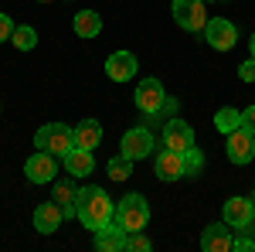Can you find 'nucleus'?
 <instances>
[{
  "label": "nucleus",
  "instance_id": "obj_1",
  "mask_svg": "<svg viewBox=\"0 0 255 252\" xmlns=\"http://www.w3.org/2000/svg\"><path fill=\"white\" fill-rule=\"evenodd\" d=\"M113 215H116V205H113V198L102 188H96V184L92 188H79V194H75V218L92 235L99 229H106V225H113Z\"/></svg>",
  "mask_w": 255,
  "mask_h": 252
},
{
  "label": "nucleus",
  "instance_id": "obj_2",
  "mask_svg": "<svg viewBox=\"0 0 255 252\" xmlns=\"http://www.w3.org/2000/svg\"><path fill=\"white\" fill-rule=\"evenodd\" d=\"M146 222H150V205H146L143 194H126V198L119 201L116 215H113V225H119L126 235L129 232H143Z\"/></svg>",
  "mask_w": 255,
  "mask_h": 252
},
{
  "label": "nucleus",
  "instance_id": "obj_3",
  "mask_svg": "<svg viewBox=\"0 0 255 252\" xmlns=\"http://www.w3.org/2000/svg\"><path fill=\"white\" fill-rule=\"evenodd\" d=\"M34 147L48 150V154H55V157H65L75 147V136H72V130L65 123H48V126H41L38 133H34Z\"/></svg>",
  "mask_w": 255,
  "mask_h": 252
},
{
  "label": "nucleus",
  "instance_id": "obj_4",
  "mask_svg": "<svg viewBox=\"0 0 255 252\" xmlns=\"http://www.w3.org/2000/svg\"><path fill=\"white\" fill-rule=\"evenodd\" d=\"M163 102H167V92H163V85H160V78H143L136 85V109L143 116L157 119L160 109H163Z\"/></svg>",
  "mask_w": 255,
  "mask_h": 252
},
{
  "label": "nucleus",
  "instance_id": "obj_5",
  "mask_svg": "<svg viewBox=\"0 0 255 252\" xmlns=\"http://www.w3.org/2000/svg\"><path fill=\"white\" fill-rule=\"evenodd\" d=\"M174 20L184 31H204L208 24V10H204V0H174Z\"/></svg>",
  "mask_w": 255,
  "mask_h": 252
},
{
  "label": "nucleus",
  "instance_id": "obj_6",
  "mask_svg": "<svg viewBox=\"0 0 255 252\" xmlns=\"http://www.w3.org/2000/svg\"><path fill=\"white\" fill-rule=\"evenodd\" d=\"M204 38H208V44H211L215 51H232L235 41H238V31L228 17H211L204 24Z\"/></svg>",
  "mask_w": 255,
  "mask_h": 252
},
{
  "label": "nucleus",
  "instance_id": "obj_7",
  "mask_svg": "<svg viewBox=\"0 0 255 252\" xmlns=\"http://www.w3.org/2000/svg\"><path fill=\"white\" fill-rule=\"evenodd\" d=\"M58 157L48 154V150H38L34 157H27V164H24V174L31 184H51L55 174H58V164H55Z\"/></svg>",
  "mask_w": 255,
  "mask_h": 252
},
{
  "label": "nucleus",
  "instance_id": "obj_8",
  "mask_svg": "<svg viewBox=\"0 0 255 252\" xmlns=\"http://www.w3.org/2000/svg\"><path fill=\"white\" fill-rule=\"evenodd\" d=\"M225 150H228V160H232V164H238V167L249 164V160L255 157V133H252V130H245V126L232 130Z\"/></svg>",
  "mask_w": 255,
  "mask_h": 252
},
{
  "label": "nucleus",
  "instance_id": "obj_9",
  "mask_svg": "<svg viewBox=\"0 0 255 252\" xmlns=\"http://www.w3.org/2000/svg\"><path fill=\"white\" fill-rule=\"evenodd\" d=\"M163 147L167 150H177V154H184V150H191L194 147V130L184 123V119H163Z\"/></svg>",
  "mask_w": 255,
  "mask_h": 252
},
{
  "label": "nucleus",
  "instance_id": "obj_10",
  "mask_svg": "<svg viewBox=\"0 0 255 252\" xmlns=\"http://www.w3.org/2000/svg\"><path fill=\"white\" fill-rule=\"evenodd\" d=\"M150 150H153V133H150L146 126H133V130H126L119 154H126L129 160H143V157H150Z\"/></svg>",
  "mask_w": 255,
  "mask_h": 252
},
{
  "label": "nucleus",
  "instance_id": "obj_11",
  "mask_svg": "<svg viewBox=\"0 0 255 252\" xmlns=\"http://www.w3.org/2000/svg\"><path fill=\"white\" fill-rule=\"evenodd\" d=\"M225 222L232 229H249V225H255V205L249 198H228L225 201Z\"/></svg>",
  "mask_w": 255,
  "mask_h": 252
},
{
  "label": "nucleus",
  "instance_id": "obj_12",
  "mask_svg": "<svg viewBox=\"0 0 255 252\" xmlns=\"http://www.w3.org/2000/svg\"><path fill=\"white\" fill-rule=\"evenodd\" d=\"M232 246H235V239H232V225H228V222L208 225L204 235H201V249L204 252H228Z\"/></svg>",
  "mask_w": 255,
  "mask_h": 252
},
{
  "label": "nucleus",
  "instance_id": "obj_13",
  "mask_svg": "<svg viewBox=\"0 0 255 252\" xmlns=\"http://www.w3.org/2000/svg\"><path fill=\"white\" fill-rule=\"evenodd\" d=\"M106 75L113 78V82H129V78L136 75V55L133 51H113L106 58Z\"/></svg>",
  "mask_w": 255,
  "mask_h": 252
},
{
  "label": "nucleus",
  "instance_id": "obj_14",
  "mask_svg": "<svg viewBox=\"0 0 255 252\" xmlns=\"http://www.w3.org/2000/svg\"><path fill=\"white\" fill-rule=\"evenodd\" d=\"M153 171H157L160 181H180V177H184V154H177V150H160L157 160H153Z\"/></svg>",
  "mask_w": 255,
  "mask_h": 252
},
{
  "label": "nucleus",
  "instance_id": "obj_15",
  "mask_svg": "<svg viewBox=\"0 0 255 252\" xmlns=\"http://www.w3.org/2000/svg\"><path fill=\"white\" fill-rule=\"evenodd\" d=\"M61 218H65V212H61L58 201H48V205H38L34 208V229H38L41 235H51L61 229Z\"/></svg>",
  "mask_w": 255,
  "mask_h": 252
},
{
  "label": "nucleus",
  "instance_id": "obj_16",
  "mask_svg": "<svg viewBox=\"0 0 255 252\" xmlns=\"http://www.w3.org/2000/svg\"><path fill=\"white\" fill-rule=\"evenodd\" d=\"M61 160H65V171H68L72 177H89L92 171H96V157H92V150H82V147H72Z\"/></svg>",
  "mask_w": 255,
  "mask_h": 252
},
{
  "label": "nucleus",
  "instance_id": "obj_17",
  "mask_svg": "<svg viewBox=\"0 0 255 252\" xmlns=\"http://www.w3.org/2000/svg\"><path fill=\"white\" fill-rule=\"evenodd\" d=\"M72 136H75V147H82V150H96L99 143H102V126H99L96 119H82L79 126L72 130Z\"/></svg>",
  "mask_w": 255,
  "mask_h": 252
},
{
  "label": "nucleus",
  "instance_id": "obj_18",
  "mask_svg": "<svg viewBox=\"0 0 255 252\" xmlns=\"http://www.w3.org/2000/svg\"><path fill=\"white\" fill-rule=\"evenodd\" d=\"M96 249L99 252L126 249V232H123L119 225H106V229H99V232H96Z\"/></svg>",
  "mask_w": 255,
  "mask_h": 252
},
{
  "label": "nucleus",
  "instance_id": "obj_19",
  "mask_svg": "<svg viewBox=\"0 0 255 252\" xmlns=\"http://www.w3.org/2000/svg\"><path fill=\"white\" fill-rule=\"evenodd\" d=\"M72 27H75L79 38H96L99 31H102V17H99L96 10H79L75 20H72Z\"/></svg>",
  "mask_w": 255,
  "mask_h": 252
},
{
  "label": "nucleus",
  "instance_id": "obj_20",
  "mask_svg": "<svg viewBox=\"0 0 255 252\" xmlns=\"http://www.w3.org/2000/svg\"><path fill=\"white\" fill-rule=\"evenodd\" d=\"M238 126H242V113H238V109H232V106H225V109H218L215 113V130L218 133H232V130H238Z\"/></svg>",
  "mask_w": 255,
  "mask_h": 252
},
{
  "label": "nucleus",
  "instance_id": "obj_21",
  "mask_svg": "<svg viewBox=\"0 0 255 252\" xmlns=\"http://www.w3.org/2000/svg\"><path fill=\"white\" fill-rule=\"evenodd\" d=\"M10 41H14V48H17V51H31V48L38 44V31H34L31 24H20V27H14Z\"/></svg>",
  "mask_w": 255,
  "mask_h": 252
},
{
  "label": "nucleus",
  "instance_id": "obj_22",
  "mask_svg": "<svg viewBox=\"0 0 255 252\" xmlns=\"http://www.w3.org/2000/svg\"><path fill=\"white\" fill-rule=\"evenodd\" d=\"M75 194H79V188H72V184H55V201L61 205L65 218L75 215Z\"/></svg>",
  "mask_w": 255,
  "mask_h": 252
},
{
  "label": "nucleus",
  "instance_id": "obj_23",
  "mask_svg": "<svg viewBox=\"0 0 255 252\" xmlns=\"http://www.w3.org/2000/svg\"><path fill=\"white\" fill-rule=\"evenodd\" d=\"M129 174H133V160L126 154H119V157L109 160V177H113V181H126Z\"/></svg>",
  "mask_w": 255,
  "mask_h": 252
},
{
  "label": "nucleus",
  "instance_id": "obj_24",
  "mask_svg": "<svg viewBox=\"0 0 255 252\" xmlns=\"http://www.w3.org/2000/svg\"><path fill=\"white\" fill-rule=\"evenodd\" d=\"M201 167H204V154L191 147V150H184V177H197L201 174Z\"/></svg>",
  "mask_w": 255,
  "mask_h": 252
},
{
  "label": "nucleus",
  "instance_id": "obj_25",
  "mask_svg": "<svg viewBox=\"0 0 255 252\" xmlns=\"http://www.w3.org/2000/svg\"><path fill=\"white\" fill-rule=\"evenodd\" d=\"M126 249H133V252H150V239L143 232H129L126 235Z\"/></svg>",
  "mask_w": 255,
  "mask_h": 252
},
{
  "label": "nucleus",
  "instance_id": "obj_26",
  "mask_svg": "<svg viewBox=\"0 0 255 252\" xmlns=\"http://www.w3.org/2000/svg\"><path fill=\"white\" fill-rule=\"evenodd\" d=\"M238 78H242V82H255V58L238 65Z\"/></svg>",
  "mask_w": 255,
  "mask_h": 252
},
{
  "label": "nucleus",
  "instance_id": "obj_27",
  "mask_svg": "<svg viewBox=\"0 0 255 252\" xmlns=\"http://www.w3.org/2000/svg\"><path fill=\"white\" fill-rule=\"evenodd\" d=\"M10 34H14V24L7 14H0V41H10Z\"/></svg>",
  "mask_w": 255,
  "mask_h": 252
},
{
  "label": "nucleus",
  "instance_id": "obj_28",
  "mask_svg": "<svg viewBox=\"0 0 255 252\" xmlns=\"http://www.w3.org/2000/svg\"><path fill=\"white\" fill-rule=\"evenodd\" d=\"M170 116H177V99L167 96V102H163V109H160V116H157V119H170Z\"/></svg>",
  "mask_w": 255,
  "mask_h": 252
},
{
  "label": "nucleus",
  "instance_id": "obj_29",
  "mask_svg": "<svg viewBox=\"0 0 255 252\" xmlns=\"http://www.w3.org/2000/svg\"><path fill=\"white\" fill-rule=\"evenodd\" d=\"M242 126H245V130H252V133H255V106H249V109L242 113Z\"/></svg>",
  "mask_w": 255,
  "mask_h": 252
},
{
  "label": "nucleus",
  "instance_id": "obj_30",
  "mask_svg": "<svg viewBox=\"0 0 255 252\" xmlns=\"http://www.w3.org/2000/svg\"><path fill=\"white\" fill-rule=\"evenodd\" d=\"M232 249H238V252H252V249H255V242H252V239H235V246H232Z\"/></svg>",
  "mask_w": 255,
  "mask_h": 252
},
{
  "label": "nucleus",
  "instance_id": "obj_31",
  "mask_svg": "<svg viewBox=\"0 0 255 252\" xmlns=\"http://www.w3.org/2000/svg\"><path fill=\"white\" fill-rule=\"evenodd\" d=\"M249 48H252V58H255V34H252V41H249Z\"/></svg>",
  "mask_w": 255,
  "mask_h": 252
},
{
  "label": "nucleus",
  "instance_id": "obj_32",
  "mask_svg": "<svg viewBox=\"0 0 255 252\" xmlns=\"http://www.w3.org/2000/svg\"><path fill=\"white\" fill-rule=\"evenodd\" d=\"M204 3H218V0H204Z\"/></svg>",
  "mask_w": 255,
  "mask_h": 252
},
{
  "label": "nucleus",
  "instance_id": "obj_33",
  "mask_svg": "<svg viewBox=\"0 0 255 252\" xmlns=\"http://www.w3.org/2000/svg\"><path fill=\"white\" fill-rule=\"evenodd\" d=\"M38 3H48V0H38Z\"/></svg>",
  "mask_w": 255,
  "mask_h": 252
}]
</instances>
